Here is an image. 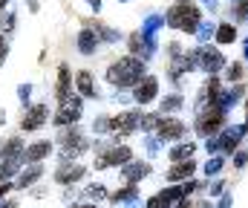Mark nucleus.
<instances>
[{
    "label": "nucleus",
    "instance_id": "5701e85b",
    "mask_svg": "<svg viewBox=\"0 0 248 208\" xmlns=\"http://www.w3.org/2000/svg\"><path fill=\"white\" fill-rule=\"evenodd\" d=\"M159 122H162L159 113H141V116H139V128H141V130H156Z\"/></svg>",
    "mask_w": 248,
    "mask_h": 208
},
{
    "label": "nucleus",
    "instance_id": "1a4fd4ad",
    "mask_svg": "<svg viewBox=\"0 0 248 208\" xmlns=\"http://www.w3.org/2000/svg\"><path fill=\"white\" fill-rule=\"evenodd\" d=\"M84 174H87V168H84L81 162H61V165L55 168L52 179H55L58 185H75V182L84 179Z\"/></svg>",
    "mask_w": 248,
    "mask_h": 208
},
{
    "label": "nucleus",
    "instance_id": "c756f323",
    "mask_svg": "<svg viewBox=\"0 0 248 208\" xmlns=\"http://www.w3.org/2000/svg\"><path fill=\"white\" fill-rule=\"evenodd\" d=\"M12 191H15V182H0V203H3Z\"/></svg>",
    "mask_w": 248,
    "mask_h": 208
},
{
    "label": "nucleus",
    "instance_id": "393cba45",
    "mask_svg": "<svg viewBox=\"0 0 248 208\" xmlns=\"http://www.w3.org/2000/svg\"><path fill=\"white\" fill-rule=\"evenodd\" d=\"M237 38V29L231 26V23H222L219 29H217V44H231Z\"/></svg>",
    "mask_w": 248,
    "mask_h": 208
},
{
    "label": "nucleus",
    "instance_id": "a878e982",
    "mask_svg": "<svg viewBox=\"0 0 248 208\" xmlns=\"http://www.w3.org/2000/svg\"><path fill=\"white\" fill-rule=\"evenodd\" d=\"M182 96H168L165 101H162V116H168V113H173V110H179L182 107Z\"/></svg>",
    "mask_w": 248,
    "mask_h": 208
},
{
    "label": "nucleus",
    "instance_id": "6e6552de",
    "mask_svg": "<svg viewBox=\"0 0 248 208\" xmlns=\"http://www.w3.org/2000/svg\"><path fill=\"white\" fill-rule=\"evenodd\" d=\"M222 125H225V110H219V107H211V110L199 113V119H196V130H199L202 136L217 133Z\"/></svg>",
    "mask_w": 248,
    "mask_h": 208
},
{
    "label": "nucleus",
    "instance_id": "f3484780",
    "mask_svg": "<svg viewBox=\"0 0 248 208\" xmlns=\"http://www.w3.org/2000/svg\"><path fill=\"white\" fill-rule=\"evenodd\" d=\"M150 174V165L147 162H127L122 168V176L127 179V185H136L139 179H144Z\"/></svg>",
    "mask_w": 248,
    "mask_h": 208
},
{
    "label": "nucleus",
    "instance_id": "72a5a7b5",
    "mask_svg": "<svg viewBox=\"0 0 248 208\" xmlns=\"http://www.w3.org/2000/svg\"><path fill=\"white\" fill-rule=\"evenodd\" d=\"M248 15V0H243L240 6H237V17H246Z\"/></svg>",
    "mask_w": 248,
    "mask_h": 208
},
{
    "label": "nucleus",
    "instance_id": "f03ea898",
    "mask_svg": "<svg viewBox=\"0 0 248 208\" xmlns=\"http://www.w3.org/2000/svg\"><path fill=\"white\" fill-rule=\"evenodd\" d=\"M165 20H168V26H173V29L196 32V26H199V9H196L190 0H179V3H173V6L168 9Z\"/></svg>",
    "mask_w": 248,
    "mask_h": 208
},
{
    "label": "nucleus",
    "instance_id": "f257e3e1",
    "mask_svg": "<svg viewBox=\"0 0 248 208\" xmlns=\"http://www.w3.org/2000/svg\"><path fill=\"white\" fill-rule=\"evenodd\" d=\"M147 72H144V61L139 58V55H124V58H116L110 67H107V81L113 84V87H136L141 78H144Z\"/></svg>",
    "mask_w": 248,
    "mask_h": 208
},
{
    "label": "nucleus",
    "instance_id": "20e7f679",
    "mask_svg": "<svg viewBox=\"0 0 248 208\" xmlns=\"http://www.w3.org/2000/svg\"><path fill=\"white\" fill-rule=\"evenodd\" d=\"M127 162H133V147L113 144V147L101 150V156L95 159V168H124Z\"/></svg>",
    "mask_w": 248,
    "mask_h": 208
},
{
    "label": "nucleus",
    "instance_id": "cd10ccee",
    "mask_svg": "<svg viewBox=\"0 0 248 208\" xmlns=\"http://www.w3.org/2000/svg\"><path fill=\"white\" fill-rule=\"evenodd\" d=\"M243 72H246V69H243V64H234V67H228L225 78H228V81H240V78H243Z\"/></svg>",
    "mask_w": 248,
    "mask_h": 208
},
{
    "label": "nucleus",
    "instance_id": "423d86ee",
    "mask_svg": "<svg viewBox=\"0 0 248 208\" xmlns=\"http://www.w3.org/2000/svg\"><path fill=\"white\" fill-rule=\"evenodd\" d=\"M156 98H159V78H156V75H144V78L133 87V101L144 107V104H153Z\"/></svg>",
    "mask_w": 248,
    "mask_h": 208
},
{
    "label": "nucleus",
    "instance_id": "4c0bfd02",
    "mask_svg": "<svg viewBox=\"0 0 248 208\" xmlns=\"http://www.w3.org/2000/svg\"><path fill=\"white\" fill-rule=\"evenodd\" d=\"M75 208H98L95 203H84V206H75Z\"/></svg>",
    "mask_w": 248,
    "mask_h": 208
},
{
    "label": "nucleus",
    "instance_id": "412c9836",
    "mask_svg": "<svg viewBox=\"0 0 248 208\" xmlns=\"http://www.w3.org/2000/svg\"><path fill=\"white\" fill-rule=\"evenodd\" d=\"M190 156H193V144H190V142H182V144H176V147L170 150V159H173V162H185Z\"/></svg>",
    "mask_w": 248,
    "mask_h": 208
},
{
    "label": "nucleus",
    "instance_id": "39448f33",
    "mask_svg": "<svg viewBox=\"0 0 248 208\" xmlns=\"http://www.w3.org/2000/svg\"><path fill=\"white\" fill-rule=\"evenodd\" d=\"M46 119H49V107H46L44 101H38V104H32V107L23 110L20 130H23V133H35V130H41V128L46 125Z\"/></svg>",
    "mask_w": 248,
    "mask_h": 208
},
{
    "label": "nucleus",
    "instance_id": "2eb2a0df",
    "mask_svg": "<svg viewBox=\"0 0 248 208\" xmlns=\"http://www.w3.org/2000/svg\"><path fill=\"white\" fill-rule=\"evenodd\" d=\"M75 93H78L81 98H95V96H98V90H95V75H93L90 69H78V72H75Z\"/></svg>",
    "mask_w": 248,
    "mask_h": 208
},
{
    "label": "nucleus",
    "instance_id": "9b49d317",
    "mask_svg": "<svg viewBox=\"0 0 248 208\" xmlns=\"http://www.w3.org/2000/svg\"><path fill=\"white\" fill-rule=\"evenodd\" d=\"M23 153H26V144H23L20 136H9L0 144V162H20V165H26Z\"/></svg>",
    "mask_w": 248,
    "mask_h": 208
},
{
    "label": "nucleus",
    "instance_id": "473e14b6",
    "mask_svg": "<svg viewBox=\"0 0 248 208\" xmlns=\"http://www.w3.org/2000/svg\"><path fill=\"white\" fill-rule=\"evenodd\" d=\"M17 93H20V101L26 104V101H29V93H32V84H20V90H17Z\"/></svg>",
    "mask_w": 248,
    "mask_h": 208
},
{
    "label": "nucleus",
    "instance_id": "f8f14e48",
    "mask_svg": "<svg viewBox=\"0 0 248 208\" xmlns=\"http://www.w3.org/2000/svg\"><path fill=\"white\" fill-rule=\"evenodd\" d=\"M72 84H75V78H72L69 64H61V67H58V75H55V101H58V104L72 96Z\"/></svg>",
    "mask_w": 248,
    "mask_h": 208
},
{
    "label": "nucleus",
    "instance_id": "6ab92c4d",
    "mask_svg": "<svg viewBox=\"0 0 248 208\" xmlns=\"http://www.w3.org/2000/svg\"><path fill=\"white\" fill-rule=\"evenodd\" d=\"M196 171V162H190V159H185V162H176L173 168H168V182H179V179H187L190 174Z\"/></svg>",
    "mask_w": 248,
    "mask_h": 208
},
{
    "label": "nucleus",
    "instance_id": "7ed1b4c3",
    "mask_svg": "<svg viewBox=\"0 0 248 208\" xmlns=\"http://www.w3.org/2000/svg\"><path fill=\"white\" fill-rule=\"evenodd\" d=\"M84 116V98L81 96H69L66 101L58 104L55 116H52V125L55 128H69V125H78Z\"/></svg>",
    "mask_w": 248,
    "mask_h": 208
},
{
    "label": "nucleus",
    "instance_id": "aec40b11",
    "mask_svg": "<svg viewBox=\"0 0 248 208\" xmlns=\"http://www.w3.org/2000/svg\"><path fill=\"white\" fill-rule=\"evenodd\" d=\"M78 142H84V136H81V130H78L75 125L63 128L61 136H58V144H61V147H72V144H78Z\"/></svg>",
    "mask_w": 248,
    "mask_h": 208
},
{
    "label": "nucleus",
    "instance_id": "a211bd4d",
    "mask_svg": "<svg viewBox=\"0 0 248 208\" xmlns=\"http://www.w3.org/2000/svg\"><path fill=\"white\" fill-rule=\"evenodd\" d=\"M199 64H202V69H208V72H217V69L225 67V58H222L219 49H202L199 52Z\"/></svg>",
    "mask_w": 248,
    "mask_h": 208
},
{
    "label": "nucleus",
    "instance_id": "ddd939ff",
    "mask_svg": "<svg viewBox=\"0 0 248 208\" xmlns=\"http://www.w3.org/2000/svg\"><path fill=\"white\" fill-rule=\"evenodd\" d=\"M75 47H78L81 55H95L98 47H101V38H98V32H95L93 26H84V29L78 32V38H75Z\"/></svg>",
    "mask_w": 248,
    "mask_h": 208
},
{
    "label": "nucleus",
    "instance_id": "c9c22d12",
    "mask_svg": "<svg viewBox=\"0 0 248 208\" xmlns=\"http://www.w3.org/2000/svg\"><path fill=\"white\" fill-rule=\"evenodd\" d=\"M0 208H20V206H17V200H3Z\"/></svg>",
    "mask_w": 248,
    "mask_h": 208
},
{
    "label": "nucleus",
    "instance_id": "bb28decb",
    "mask_svg": "<svg viewBox=\"0 0 248 208\" xmlns=\"http://www.w3.org/2000/svg\"><path fill=\"white\" fill-rule=\"evenodd\" d=\"M130 197H136V185H127V188H122V191L110 194V200H113V203H122V200H130Z\"/></svg>",
    "mask_w": 248,
    "mask_h": 208
},
{
    "label": "nucleus",
    "instance_id": "0eeeda50",
    "mask_svg": "<svg viewBox=\"0 0 248 208\" xmlns=\"http://www.w3.org/2000/svg\"><path fill=\"white\" fill-rule=\"evenodd\" d=\"M110 130H113L116 139H127L130 133L139 130V113L124 110V113H119V116H110Z\"/></svg>",
    "mask_w": 248,
    "mask_h": 208
},
{
    "label": "nucleus",
    "instance_id": "c85d7f7f",
    "mask_svg": "<svg viewBox=\"0 0 248 208\" xmlns=\"http://www.w3.org/2000/svg\"><path fill=\"white\" fill-rule=\"evenodd\" d=\"M87 197H90V200H107L110 194H107L101 185H95V188H87Z\"/></svg>",
    "mask_w": 248,
    "mask_h": 208
},
{
    "label": "nucleus",
    "instance_id": "4468645a",
    "mask_svg": "<svg viewBox=\"0 0 248 208\" xmlns=\"http://www.w3.org/2000/svg\"><path fill=\"white\" fill-rule=\"evenodd\" d=\"M52 142L49 139H41V142H32V144H26V153H23V162L26 165H41L49 153H52Z\"/></svg>",
    "mask_w": 248,
    "mask_h": 208
},
{
    "label": "nucleus",
    "instance_id": "b1692460",
    "mask_svg": "<svg viewBox=\"0 0 248 208\" xmlns=\"http://www.w3.org/2000/svg\"><path fill=\"white\" fill-rule=\"evenodd\" d=\"M17 171H20V162H0V182H12Z\"/></svg>",
    "mask_w": 248,
    "mask_h": 208
},
{
    "label": "nucleus",
    "instance_id": "e433bc0d",
    "mask_svg": "<svg viewBox=\"0 0 248 208\" xmlns=\"http://www.w3.org/2000/svg\"><path fill=\"white\" fill-rule=\"evenodd\" d=\"M6 9H9V0H0V15H3Z\"/></svg>",
    "mask_w": 248,
    "mask_h": 208
},
{
    "label": "nucleus",
    "instance_id": "7c9ffc66",
    "mask_svg": "<svg viewBox=\"0 0 248 208\" xmlns=\"http://www.w3.org/2000/svg\"><path fill=\"white\" fill-rule=\"evenodd\" d=\"M6 55H9V41H6V35H0V64L6 61Z\"/></svg>",
    "mask_w": 248,
    "mask_h": 208
},
{
    "label": "nucleus",
    "instance_id": "9d476101",
    "mask_svg": "<svg viewBox=\"0 0 248 208\" xmlns=\"http://www.w3.org/2000/svg\"><path fill=\"white\" fill-rule=\"evenodd\" d=\"M185 122L182 119H176V116H162V122H159V128H156V136L162 139V142H176V139L185 136Z\"/></svg>",
    "mask_w": 248,
    "mask_h": 208
},
{
    "label": "nucleus",
    "instance_id": "f704fd0d",
    "mask_svg": "<svg viewBox=\"0 0 248 208\" xmlns=\"http://www.w3.org/2000/svg\"><path fill=\"white\" fill-rule=\"evenodd\" d=\"M246 159H248V150H243V153H237V162H234V165H237V168H243V165H246Z\"/></svg>",
    "mask_w": 248,
    "mask_h": 208
},
{
    "label": "nucleus",
    "instance_id": "2f4dec72",
    "mask_svg": "<svg viewBox=\"0 0 248 208\" xmlns=\"http://www.w3.org/2000/svg\"><path fill=\"white\" fill-rule=\"evenodd\" d=\"M15 20H17V17H15V15H12V12H9V15H6V23H3V20H0V23H3V29H6V35H9V32H12V29H15Z\"/></svg>",
    "mask_w": 248,
    "mask_h": 208
},
{
    "label": "nucleus",
    "instance_id": "4be33fe9",
    "mask_svg": "<svg viewBox=\"0 0 248 208\" xmlns=\"http://www.w3.org/2000/svg\"><path fill=\"white\" fill-rule=\"evenodd\" d=\"M127 49H130V55H141L144 52V35L141 32H133L127 38Z\"/></svg>",
    "mask_w": 248,
    "mask_h": 208
},
{
    "label": "nucleus",
    "instance_id": "dca6fc26",
    "mask_svg": "<svg viewBox=\"0 0 248 208\" xmlns=\"http://www.w3.org/2000/svg\"><path fill=\"white\" fill-rule=\"evenodd\" d=\"M41 176H44V165H29L26 171H20V174H17L15 188H17V191H26V188H32Z\"/></svg>",
    "mask_w": 248,
    "mask_h": 208
}]
</instances>
